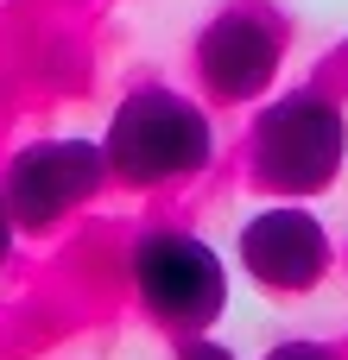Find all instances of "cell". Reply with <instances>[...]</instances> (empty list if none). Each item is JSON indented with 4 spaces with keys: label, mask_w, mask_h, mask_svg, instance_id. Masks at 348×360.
<instances>
[{
    "label": "cell",
    "mask_w": 348,
    "mask_h": 360,
    "mask_svg": "<svg viewBox=\"0 0 348 360\" xmlns=\"http://www.w3.org/2000/svg\"><path fill=\"white\" fill-rule=\"evenodd\" d=\"M247 184L260 196H285V202H317L342 184L348 165V108L336 89L323 82H298L260 101V114L247 120V146H241Z\"/></svg>",
    "instance_id": "cell-1"
},
{
    "label": "cell",
    "mask_w": 348,
    "mask_h": 360,
    "mask_svg": "<svg viewBox=\"0 0 348 360\" xmlns=\"http://www.w3.org/2000/svg\"><path fill=\"white\" fill-rule=\"evenodd\" d=\"M101 152L120 190H178L216 165V114L171 82H133L101 127Z\"/></svg>",
    "instance_id": "cell-2"
},
{
    "label": "cell",
    "mask_w": 348,
    "mask_h": 360,
    "mask_svg": "<svg viewBox=\"0 0 348 360\" xmlns=\"http://www.w3.org/2000/svg\"><path fill=\"white\" fill-rule=\"evenodd\" d=\"M127 291L159 329L197 335V329H216L228 310V259L203 234L152 221L127 247Z\"/></svg>",
    "instance_id": "cell-3"
},
{
    "label": "cell",
    "mask_w": 348,
    "mask_h": 360,
    "mask_svg": "<svg viewBox=\"0 0 348 360\" xmlns=\"http://www.w3.org/2000/svg\"><path fill=\"white\" fill-rule=\"evenodd\" d=\"M285 19L266 0H228L222 13H209L190 38V70L209 108H254L273 95L279 70H285Z\"/></svg>",
    "instance_id": "cell-4"
},
{
    "label": "cell",
    "mask_w": 348,
    "mask_h": 360,
    "mask_svg": "<svg viewBox=\"0 0 348 360\" xmlns=\"http://www.w3.org/2000/svg\"><path fill=\"white\" fill-rule=\"evenodd\" d=\"M108 152L82 133H51L0 158V196L19 234H57L70 215H82L108 190Z\"/></svg>",
    "instance_id": "cell-5"
},
{
    "label": "cell",
    "mask_w": 348,
    "mask_h": 360,
    "mask_svg": "<svg viewBox=\"0 0 348 360\" xmlns=\"http://www.w3.org/2000/svg\"><path fill=\"white\" fill-rule=\"evenodd\" d=\"M235 266L266 291V297H311L336 272V234L311 202L266 196L241 228H235Z\"/></svg>",
    "instance_id": "cell-6"
},
{
    "label": "cell",
    "mask_w": 348,
    "mask_h": 360,
    "mask_svg": "<svg viewBox=\"0 0 348 360\" xmlns=\"http://www.w3.org/2000/svg\"><path fill=\"white\" fill-rule=\"evenodd\" d=\"M260 360H348L336 342H317V335H292V342H273Z\"/></svg>",
    "instance_id": "cell-7"
},
{
    "label": "cell",
    "mask_w": 348,
    "mask_h": 360,
    "mask_svg": "<svg viewBox=\"0 0 348 360\" xmlns=\"http://www.w3.org/2000/svg\"><path fill=\"white\" fill-rule=\"evenodd\" d=\"M178 360H241L216 329H197V335H178Z\"/></svg>",
    "instance_id": "cell-8"
},
{
    "label": "cell",
    "mask_w": 348,
    "mask_h": 360,
    "mask_svg": "<svg viewBox=\"0 0 348 360\" xmlns=\"http://www.w3.org/2000/svg\"><path fill=\"white\" fill-rule=\"evenodd\" d=\"M13 247H19V228H13V215H6V196H0V272H6V259H13Z\"/></svg>",
    "instance_id": "cell-9"
}]
</instances>
